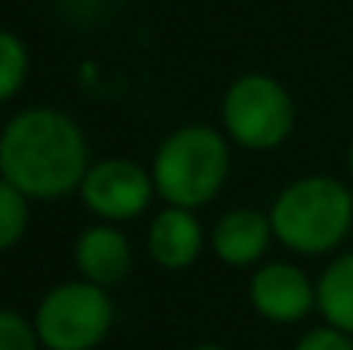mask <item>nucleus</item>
Masks as SVG:
<instances>
[{
  "label": "nucleus",
  "mask_w": 353,
  "mask_h": 350,
  "mask_svg": "<svg viewBox=\"0 0 353 350\" xmlns=\"http://www.w3.org/2000/svg\"><path fill=\"white\" fill-rule=\"evenodd\" d=\"M87 136L59 109H22L0 130V177L37 202L74 192L84 180Z\"/></svg>",
  "instance_id": "obj_1"
},
{
  "label": "nucleus",
  "mask_w": 353,
  "mask_h": 350,
  "mask_svg": "<svg viewBox=\"0 0 353 350\" xmlns=\"http://www.w3.org/2000/svg\"><path fill=\"white\" fill-rule=\"evenodd\" d=\"M270 223L279 245L288 251L319 258L350 236L353 229V192L347 183L329 174L298 177L273 198Z\"/></svg>",
  "instance_id": "obj_2"
},
{
  "label": "nucleus",
  "mask_w": 353,
  "mask_h": 350,
  "mask_svg": "<svg viewBox=\"0 0 353 350\" xmlns=\"http://www.w3.org/2000/svg\"><path fill=\"white\" fill-rule=\"evenodd\" d=\"M230 177L226 136L208 124H186L161 140L152 158L155 192L168 205L205 208L220 196Z\"/></svg>",
  "instance_id": "obj_3"
},
{
  "label": "nucleus",
  "mask_w": 353,
  "mask_h": 350,
  "mask_svg": "<svg viewBox=\"0 0 353 350\" xmlns=\"http://www.w3.org/2000/svg\"><path fill=\"white\" fill-rule=\"evenodd\" d=\"M220 118L232 143L248 152H270L292 136L294 103L273 74L248 72L226 87Z\"/></svg>",
  "instance_id": "obj_4"
},
{
  "label": "nucleus",
  "mask_w": 353,
  "mask_h": 350,
  "mask_svg": "<svg viewBox=\"0 0 353 350\" xmlns=\"http://www.w3.org/2000/svg\"><path fill=\"white\" fill-rule=\"evenodd\" d=\"M31 322L43 350H93L103 344L115 322V304L109 289L72 279L41 298Z\"/></svg>",
  "instance_id": "obj_5"
},
{
  "label": "nucleus",
  "mask_w": 353,
  "mask_h": 350,
  "mask_svg": "<svg viewBox=\"0 0 353 350\" xmlns=\"http://www.w3.org/2000/svg\"><path fill=\"white\" fill-rule=\"evenodd\" d=\"M78 192L84 208L105 223L134 220L152 205V196H159L152 171L130 158H103L90 165Z\"/></svg>",
  "instance_id": "obj_6"
},
{
  "label": "nucleus",
  "mask_w": 353,
  "mask_h": 350,
  "mask_svg": "<svg viewBox=\"0 0 353 350\" xmlns=\"http://www.w3.org/2000/svg\"><path fill=\"white\" fill-rule=\"evenodd\" d=\"M248 298L263 320L276 326H292L316 310V282L288 260H270L254 270Z\"/></svg>",
  "instance_id": "obj_7"
},
{
  "label": "nucleus",
  "mask_w": 353,
  "mask_h": 350,
  "mask_svg": "<svg viewBox=\"0 0 353 350\" xmlns=\"http://www.w3.org/2000/svg\"><path fill=\"white\" fill-rule=\"evenodd\" d=\"M74 267H78L81 279L112 289V285L124 282L134 267L130 239L115 223L103 220L97 227H87L74 242Z\"/></svg>",
  "instance_id": "obj_8"
},
{
  "label": "nucleus",
  "mask_w": 353,
  "mask_h": 350,
  "mask_svg": "<svg viewBox=\"0 0 353 350\" xmlns=\"http://www.w3.org/2000/svg\"><path fill=\"white\" fill-rule=\"evenodd\" d=\"M201 245H205V229L192 208L183 205H165L152 217L146 233L149 258L165 270H186L199 260Z\"/></svg>",
  "instance_id": "obj_9"
},
{
  "label": "nucleus",
  "mask_w": 353,
  "mask_h": 350,
  "mask_svg": "<svg viewBox=\"0 0 353 350\" xmlns=\"http://www.w3.org/2000/svg\"><path fill=\"white\" fill-rule=\"evenodd\" d=\"M273 239L270 214L257 208H232L214 227L211 248L226 267H251L267 254Z\"/></svg>",
  "instance_id": "obj_10"
},
{
  "label": "nucleus",
  "mask_w": 353,
  "mask_h": 350,
  "mask_svg": "<svg viewBox=\"0 0 353 350\" xmlns=\"http://www.w3.org/2000/svg\"><path fill=\"white\" fill-rule=\"evenodd\" d=\"M316 310L329 326L353 335V251L338 254L316 279Z\"/></svg>",
  "instance_id": "obj_11"
},
{
  "label": "nucleus",
  "mask_w": 353,
  "mask_h": 350,
  "mask_svg": "<svg viewBox=\"0 0 353 350\" xmlns=\"http://www.w3.org/2000/svg\"><path fill=\"white\" fill-rule=\"evenodd\" d=\"M28 202L31 198L19 186H12L10 180L0 177V251H10L25 236L31 217Z\"/></svg>",
  "instance_id": "obj_12"
},
{
  "label": "nucleus",
  "mask_w": 353,
  "mask_h": 350,
  "mask_svg": "<svg viewBox=\"0 0 353 350\" xmlns=\"http://www.w3.org/2000/svg\"><path fill=\"white\" fill-rule=\"evenodd\" d=\"M28 78V47L19 34L0 28V103L12 99Z\"/></svg>",
  "instance_id": "obj_13"
},
{
  "label": "nucleus",
  "mask_w": 353,
  "mask_h": 350,
  "mask_svg": "<svg viewBox=\"0 0 353 350\" xmlns=\"http://www.w3.org/2000/svg\"><path fill=\"white\" fill-rule=\"evenodd\" d=\"M34 322L19 316L16 310L0 307V350H41Z\"/></svg>",
  "instance_id": "obj_14"
},
{
  "label": "nucleus",
  "mask_w": 353,
  "mask_h": 350,
  "mask_svg": "<svg viewBox=\"0 0 353 350\" xmlns=\"http://www.w3.org/2000/svg\"><path fill=\"white\" fill-rule=\"evenodd\" d=\"M294 350H353V335L341 332L335 326H316L294 344Z\"/></svg>",
  "instance_id": "obj_15"
},
{
  "label": "nucleus",
  "mask_w": 353,
  "mask_h": 350,
  "mask_svg": "<svg viewBox=\"0 0 353 350\" xmlns=\"http://www.w3.org/2000/svg\"><path fill=\"white\" fill-rule=\"evenodd\" d=\"M347 167H350V177H353V140H350V149H347Z\"/></svg>",
  "instance_id": "obj_16"
},
{
  "label": "nucleus",
  "mask_w": 353,
  "mask_h": 350,
  "mask_svg": "<svg viewBox=\"0 0 353 350\" xmlns=\"http://www.w3.org/2000/svg\"><path fill=\"white\" fill-rule=\"evenodd\" d=\"M192 350H226V347H220V344H199V347H192Z\"/></svg>",
  "instance_id": "obj_17"
}]
</instances>
